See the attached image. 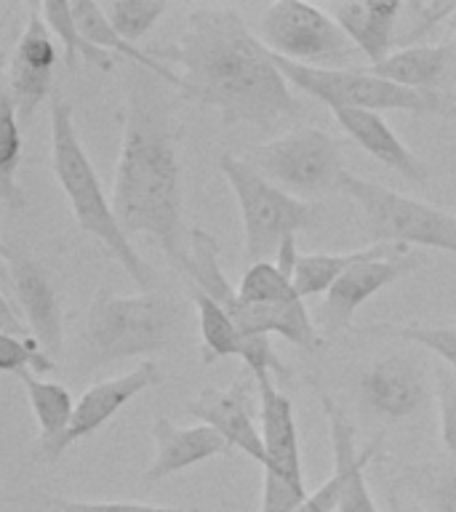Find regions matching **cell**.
<instances>
[{"instance_id": "obj_1", "label": "cell", "mask_w": 456, "mask_h": 512, "mask_svg": "<svg viewBox=\"0 0 456 512\" xmlns=\"http://www.w3.org/2000/svg\"><path fill=\"white\" fill-rule=\"evenodd\" d=\"M182 67L179 94L214 107L224 126L275 128L302 112L275 54L235 6L192 8L176 43L150 51Z\"/></svg>"}, {"instance_id": "obj_2", "label": "cell", "mask_w": 456, "mask_h": 512, "mask_svg": "<svg viewBox=\"0 0 456 512\" xmlns=\"http://www.w3.org/2000/svg\"><path fill=\"white\" fill-rule=\"evenodd\" d=\"M112 211L128 238L150 235L168 262L190 264V230H184L179 126L171 86L150 70L128 75Z\"/></svg>"}, {"instance_id": "obj_3", "label": "cell", "mask_w": 456, "mask_h": 512, "mask_svg": "<svg viewBox=\"0 0 456 512\" xmlns=\"http://www.w3.org/2000/svg\"><path fill=\"white\" fill-rule=\"evenodd\" d=\"M182 275L190 286L206 291L216 304H222L246 336L278 334L304 352L323 350L326 339L315 315H310L294 280L275 262L251 264L235 288L219 262V240L203 227H192L190 264Z\"/></svg>"}, {"instance_id": "obj_4", "label": "cell", "mask_w": 456, "mask_h": 512, "mask_svg": "<svg viewBox=\"0 0 456 512\" xmlns=\"http://www.w3.org/2000/svg\"><path fill=\"white\" fill-rule=\"evenodd\" d=\"M48 115H51V168L64 198L70 200L75 222L80 224V230L107 248V254L128 272V278L142 288V294H152L158 286V272L147 259L136 254V248L131 246V240L115 219L112 200H107L94 163L80 142L70 102L59 91L51 96Z\"/></svg>"}, {"instance_id": "obj_5", "label": "cell", "mask_w": 456, "mask_h": 512, "mask_svg": "<svg viewBox=\"0 0 456 512\" xmlns=\"http://www.w3.org/2000/svg\"><path fill=\"white\" fill-rule=\"evenodd\" d=\"M182 320V304L163 294L118 296L99 288L80 318V368L99 371L120 360L166 350L182 331Z\"/></svg>"}, {"instance_id": "obj_6", "label": "cell", "mask_w": 456, "mask_h": 512, "mask_svg": "<svg viewBox=\"0 0 456 512\" xmlns=\"http://www.w3.org/2000/svg\"><path fill=\"white\" fill-rule=\"evenodd\" d=\"M219 171L238 198L243 232H246L243 251H246L248 267L270 262L278 256L283 240L296 238L299 232L315 230L323 222L320 203L291 195L278 184H272L254 166H248L240 155L224 152L219 158Z\"/></svg>"}, {"instance_id": "obj_7", "label": "cell", "mask_w": 456, "mask_h": 512, "mask_svg": "<svg viewBox=\"0 0 456 512\" xmlns=\"http://www.w3.org/2000/svg\"><path fill=\"white\" fill-rule=\"evenodd\" d=\"M275 64L291 86L323 102L328 110H406L416 115H454L456 112L451 94L395 86L371 70L310 67V64L288 62L280 56H275Z\"/></svg>"}, {"instance_id": "obj_8", "label": "cell", "mask_w": 456, "mask_h": 512, "mask_svg": "<svg viewBox=\"0 0 456 512\" xmlns=\"http://www.w3.org/2000/svg\"><path fill=\"white\" fill-rule=\"evenodd\" d=\"M342 192L358 206L366 238L390 246H422L456 254V214L424 200L408 198L384 184L347 174Z\"/></svg>"}, {"instance_id": "obj_9", "label": "cell", "mask_w": 456, "mask_h": 512, "mask_svg": "<svg viewBox=\"0 0 456 512\" xmlns=\"http://www.w3.org/2000/svg\"><path fill=\"white\" fill-rule=\"evenodd\" d=\"M240 158L267 176L272 184L302 195H326L342 190V179L350 174L344 168L339 139L315 126L288 128L286 134L251 147Z\"/></svg>"}, {"instance_id": "obj_10", "label": "cell", "mask_w": 456, "mask_h": 512, "mask_svg": "<svg viewBox=\"0 0 456 512\" xmlns=\"http://www.w3.org/2000/svg\"><path fill=\"white\" fill-rule=\"evenodd\" d=\"M259 38L280 59L310 67L350 62L358 51L331 11L302 0H278L264 8L259 16Z\"/></svg>"}, {"instance_id": "obj_11", "label": "cell", "mask_w": 456, "mask_h": 512, "mask_svg": "<svg viewBox=\"0 0 456 512\" xmlns=\"http://www.w3.org/2000/svg\"><path fill=\"white\" fill-rule=\"evenodd\" d=\"M424 267V256L414 248L406 251H395V254H382L366 262L355 264L344 272L342 278L336 280L326 299L318 304L315 310V323H318L320 334H342L352 328V318L363 304L382 288L398 283L400 278L414 275L416 270Z\"/></svg>"}, {"instance_id": "obj_12", "label": "cell", "mask_w": 456, "mask_h": 512, "mask_svg": "<svg viewBox=\"0 0 456 512\" xmlns=\"http://www.w3.org/2000/svg\"><path fill=\"white\" fill-rule=\"evenodd\" d=\"M187 414L214 427L232 448L251 456L264 470L267 454L259 430V390L254 374L238 376L227 387H203L198 398L190 400Z\"/></svg>"}, {"instance_id": "obj_13", "label": "cell", "mask_w": 456, "mask_h": 512, "mask_svg": "<svg viewBox=\"0 0 456 512\" xmlns=\"http://www.w3.org/2000/svg\"><path fill=\"white\" fill-rule=\"evenodd\" d=\"M54 64V32L48 30L46 19L40 14V3H32L22 35L16 40L8 86L3 91L14 104L22 128L30 123L40 104L54 96Z\"/></svg>"}, {"instance_id": "obj_14", "label": "cell", "mask_w": 456, "mask_h": 512, "mask_svg": "<svg viewBox=\"0 0 456 512\" xmlns=\"http://www.w3.org/2000/svg\"><path fill=\"white\" fill-rule=\"evenodd\" d=\"M190 296L195 310H198L200 358L206 366L222 358H240L251 374H272L280 376V379L291 376L283 358L272 347L270 336L243 334L222 304H216L206 291L190 286Z\"/></svg>"}, {"instance_id": "obj_15", "label": "cell", "mask_w": 456, "mask_h": 512, "mask_svg": "<svg viewBox=\"0 0 456 512\" xmlns=\"http://www.w3.org/2000/svg\"><path fill=\"white\" fill-rule=\"evenodd\" d=\"M0 256L6 264L16 302H19V312H24L27 328L43 344V350L56 360L64 350V312L46 267L35 262L27 251L8 246V243H3Z\"/></svg>"}, {"instance_id": "obj_16", "label": "cell", "mask_w": 456, "mask_h": 512, "mask_svg": "<svg viewBox=\"0 0 456 512\" xmlns=\"http://www.w3.org/2000/svg\"><path fill=\"white\" fill-rule=\"evenodd\" d=\"M259 390V430H262L264 480L283 483L299 494H307L302 472V446H299V427L294 419L291 400L278 390L272 374H254Z\"/></svg>"}, {"instance_id": "obj_17", "label": "cell", "mask_w": 456, "mask_h": 512, "mask_svg": "<svg viewBox=\"0 0 456 512\" xmlns=\"http://www.w3.org/2000/svg\"><path fill=\"white\" fill-rule=\"evenodd\" d=\"M360 400L384 422H403L419 414L430 400V382L422 363L408 355L374 360L360 376Z\"/></svg>"}, {"instance_id": "obj_18", "label": "cell", "mask_w": 456, "mask_h": 512, "mask_svg": "<svg viewBox=\"0 0 456 512\" xmlns=\"http://www.w3.org/2000/svg\"><path fill=\"white\" fill-rule=\"evenodd\" d=\"M163 382L158 363H142V366L131 368L128 374L112 376V379H102V382L91 384L75 403V414H72V424L62 443L56 446V459L78 440L94 435L96 430H102L104 424L110 422L112 416L118 414L120 408L126 406L128 400H134L139 392L150 390L155 384Z\"/></svg>"}, {"instance_id": "obj_19", "label": "cell", "mask_w": 456, "mask_h": 512, "mask_svg": "<svg viewBox=\"0 0 456 512\" xmlns=\"http://www.w3.org/2000/svg\"><path fill=\"white\" fill-rule=\"evenodd\" d=\"M320 403L328 419V435H331V454H334V472L339 478V499H336L334 512H379L374 496L368 491L363 470L379 451L382 440L368 443L363 451L355 446V430L347 422V416L326 392H320Z\"/></svg>"}, {"instance_id": "obj_20", "label": "cell", "mask_w": 456, "mask_h": 512, "mask_svg": "<svg viewBox=\"0 0 456 512\" xmlns=\"http://www.w3.org/2000/svg\"><path fill=\"white\" fill-rule=\"evenodd\" d=\"M152 440H155V459L144 472L147 483H158L171 475L190 470L195 464L227 456L232 446L208 424H192L179 427L166 416H158L152 424Z\"/></svg>"}, {"instance_id": "obj_21", "label": "cell", "mask_w": 456, "mask_h": 512, "mask_svg": "<svg viewBox=\"0 0 456 512\" xmlns=\"http://www.w3.org/2000/svg\"><path fill=\"white\" fill-rule=\"evenodd\" d=\"M336 123L344 128V134L352 142L363 147L374 160L382 166L400 174L403 179L414 184H424L430 179V168L424 160H419L406 144L400 142V136L390 128V123L382 118V112L371 110H331Z\"/></svg>"}, {"instance_id": "obj_22", "label": "cell", "mask_w": 456, "mask_h": 512, "mask_svg": "<svg viewBox=\"0 0 456 512\" xmlns=\"http://www.w3.org/2000/svg\"><path fill=\"white\" fill-rule=\"evenodd\" d=\"M331 16L342 27L352 46L366 56L371 67L384 62L395 51V27L403 16V3L363 0V3H334Z\"/></svg>"}, {"instance_id": "obj_23", "label": "cell", "mask_w": 456, "mask_h": 512, "mask_svg": "<svg viewBox=\"0 0 456 512\" xmlns=\"http://www.w3.org/2000/svg\"><path fill=\"white\" fill-rule=\"evenodd\" d=\"M16 376L24 384L32 414L38 422V440L32 446V456L43 464H54L56 446L62 443V438L70 430L78 400H72V392L64 384L46 382L32 371H19Z\"/></svg>"}, {"instance_id": "obj_24", "label": "cell", "mask_w": 456, "mask_h": 512, "mask_svg": "<svg viewBox=\"0 0 456 512\" xmlns=\"http://www.w3.org/2000/svg\"><path fill=\"white\" fill-rule=\"evenodd\" d=\"M379 78L390 80L395 86L414 88V91H438L456 70V46L440 43V46H419L395 48L384 62L368 67Z\"/></svg>"}, {"instance_id": "obj_25", "label": "cell", "mask_w": 456, "mask_h": 512, "mask_svg": "<svg viewBox=\"0 0 456 512\" xmlns=\"http://www.w3.org/2000/svg\"><path fill=\"white\" fill-rule=\"evenodd\" d=\"M72 16H75V24H78L80 35H83L91 46L102 48L107 54L126 56L134 67L150 70L152 75H158V78L163 80V83H168L174 91H182V75L174 72V67L158 62V59L150 54V48H139L136 43H131V40H126L123 35H118L115 27L110 24V19L104 16L99 3H94V0H78V3H72Z\"/></svg>"}, {"instance_id": "obj_26", "label": "cell", "mask_w": 456, "mask_h": 512, "mask_svg": "<svg viewBox=\"0 0 456 512\" xmlns=\"http://www.w3.org/2000/svg\"><path fill=\"white\" fill-rule=\"evenodd\" d=\"M406 251V246H390V243H374V246L358 248V251H344V254H302L294 270V286L302 299L328 294L336 280L355 264L374 259L382 254Z\"/></svg>"}, {"instance_id": "obj_27", "label": "cell", "mask_w": 456, "mask_h": 512, "mask_svg": "<svg viewBox=\"0 0 456 512\" xmlns=\"http://www.w3.org/2000/svg\"><path fill=\"white\" fill-rule=\"evenodd\" d=\"M395 478L430 512H456V464H395Z\"/></svg>"}, {"instance_id": "obj_28", "label": "cell", "mask_w": 456, "mask_h": 512, "mask_svg": "<svg viewBox=\"0 0 456 512\" xmlns=\"http://www.w3.org/2000/svg\"><path fill=\"white\" fill-rule=\"evenodd\" d=\"M24 158V128L14 104L0 96V200L6 208H24V192L19 184V168Z\"/></svg>"}, {"instance_id": "obj_29", "label": "cell", "mask_w": 456, "mask_h": 512, "mask_svg": "<svg viewBox=\"0 0 456 512\" xmlns=\"http://www.w3.org/2000/svg\"><path fill=\"white\" fill-rule=\"evenodd\" d=\"M40 14L46 19L48 30L62 40L64 64H67L70 70L75 67V59H78V56H83L86 64H94L96 70L102 72H110L112 67H115L112 54H107L102 48L91 46V43L80 35L78 24H75V16H72V3H67V0H46V3H40Z\"/></svg>"}, {"instance_id": "obj_30", "label": "cell", "mask_w": 456, "mask_h": 512, "mask_svg": "<svg viewBox=\"0 0 456 512\" xmlns=\"http://www.w3.org/2000/svg\"><path fill=\"white\" fill-rule=\"evenodd\" d=\"M358 334L382 336V339H400V342L419 344L435 352L443 366L456 371V320L448 326H422V323H374V326L355 328Z\"/></svg>"}, {"instance_id": "obj_31", "label": "cell", "mask_w": 456, "mask_h": 512, "mask_svg": "<svg viewBox=\"0 0 456 512\" xmlns=\"http://www.w3.org/2000/svg\"><path fill=\"white\" fill-rule=\"evenodd\" d=\"M102 11L118 35L136 43L155 27L160 16L166 14L168 3H160V0H110V3H102Z\"/></svg>"}, {"instance_id": "obj_32", "label": "cell", "mask_w": 456, "mask_h": 512, "mask_svg": "<svg viewBox=\"0 0 456 512\" xmlns=\"http://www.w3.org/2000/svg\"><path fill=\"white\" fill-rule=\"evenodd\" d=\"M0 368L6 374L32 371V374H51L56 360L43 350L35 336H6L0 334Z\"/></svg>"}, {"instance_id": "obj_33", "label": "cell", "mask_w": 456, "mask_h": 512, "mask_svg": "<svg viewBox=\"0 0 456 512\" xmlns=\"http://www.w3.org/2000/svg\"><path fill=\"white\" fill-rule=\"evenodd\" d=\"M456 14V3H443V0H430V3H403V16L400 22L406 19L408 30L400 35L395 43L400 48L419 46V40L440 22H448Z\"/></svg>"}, {"instance_id": "obj_34", "label": "cell", "mask_w": 456, "mask_h": 512, "mask_svg": "<svg viewBox=\"0 0 456 512\" xmlns=\"http://www.w3.org/2000/svg\"><path fill=\"white\" fill-rule=\"evenodd\" d=\"M435 398H438L440 443L456 459V371L440 363L435 368Z\"/></svg>"}, {"instance_id": "obj_35", "label": "cell", "mask_w": 456, "mask_h": 512, "mask_svg": "<svg viewBox=\"0 0 456 512\" xmlns=\"http://www.w3.org/2000/svg\"><path fill=\"white\" fill-rule=\"evenodd\" d=\"M56 512H208L200 507H168V504L144 502H78V499H56L48 496Z\"/></svg>"}, {"instance_id": "obj_36", "label": "cell", "mask_w": 456, "mask_h": 512, "mask_svg": "<svg viewBox=\"0 0 456 512\" xmlns=\"http://www.w3.org/2000/svg\"><path fill=\"white\" fill-rule=\"evenodd\" d=\"M336 499H339V478H336V472H331V478L318 491H312L310 499L296 512H334Z\"/></svg>"}, {"instance_id": "obj_37", "label": "cell", "mask_w": 456, "mask_h": 512, "mask_svg": "<svg viewBox=\"0 0 456 512\" xmlns=\"http://www.w3.org/2000/svg\"><path fill=\"white\" fill-rule=\"evenodd\" d=\"M299 248H296V238H286L283 240V246L278 248V256H275V264H278L280 270L286 272L288 278L294 280V270L296 264H299Z\"/></svg>"}, {"instance_id": "obj_38", "label": "cell", "mask_w": 456, "mask_h": 512, "mask_svg": "<svg viewBox=\"0 0 456 512\" xmlns=\"http://www.w3.org/2000/svg\"><path fill=\"white\" fill-rule=\"evenodd\" d=\"M24 512H56V510L51 507V502H48V496H43V502L35 504V507H27Z\"/></svg>"}, {"instance_id": "obj_39", "label": "cell", "mask_w": 456, "mask_h": 512, "mask_svg": "<svg viewBox=\"0 0 456 512\" xmlns=\"http://www.w3.org/2000/svg\"><path fill=\"white\" fill-rule=\"evenodd\" d=\"M387 499H390V512H403V507H400V499L395 491H390V494H387Z\"/></svg>"}, {"instance_id": "obj_40", "label": "cell", "mask_w": 456, "mask_h": 512, "mask_svg": "<svg viewBox=\"0 0 456 512\" xmlns=\"http://www.w3.org/2000/svg\"><path fill=\"white\" fill-rule=\"evenodd\" d=\"M448 27H451V32H454V35H456V14L451 16V19H448Z\"/></svg>"}, {"instance_id": "obj_41", "label": "cell", "mask_w": 456, "mask_h": 512, "mask_svg": "<svg viewBox=\"0 0 456 512\" xmlns=\"http://www.w3.org/2000/svg\"><path fill=\"white\" fill-rule=\"evenodd\" d=\"M451 102H454V104H456V94H451Z\"/></svg>"}]
</instances>
